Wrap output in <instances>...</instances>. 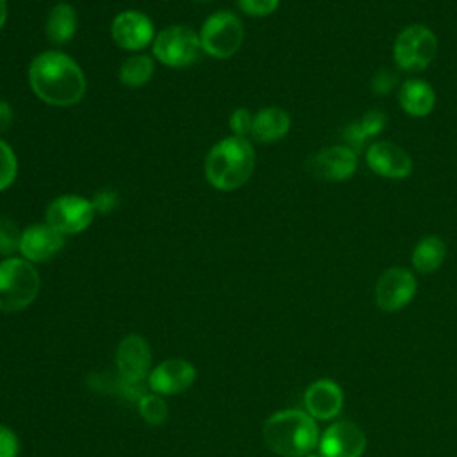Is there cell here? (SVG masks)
<instances>
[{"label": "cell", "mask_w": 457, "mask_h": 457, "mask_svg": "<svg viewBox=\"0 0 457 457\" xmlns=\"http://www.w3.org/2000/svg\"><path fill=\"white\" fill-rule=\"evenodd\" d=\"M20 227L11 218L0 216V253L5 257H12L14 252H20Z\"/></svg>", "instance_id": "cell-26"}, {"label": "cell", "mask_w": 457, "mask_h": 457, "mask_svg": "<svg viewBox=\"0 0 457 457\" xmlns=\"http://www.w3.org/2000/svg\"><path fill=\"white\" fill-rule=\"evenodd\" d=\"M437 54V37L423 23H412L398 32L393 43V61L403 71L425 70Z\"/></svg>", "instance_id": "cell-6"}, {"label": "cell", "mask_w": 457, "mask_h": 457, "mask_svg": "<svg viewBox=\"0 0 457 457\" xmlns=\"http://www.w3.org/2000/svg\"><path fill=\"white\" fill-rule=\"evenodd\" d=\"M195 377L196 370L189 361L171 357L150 371L148 386L157 395H179L191 387Z\"/></svg>", "instance_id": "cell-15"}, {"label": "cell", "mask_w": 457, "mask_h": 457, "mask_svg": "<svg viewBox=\"0 0 457 457\" xmlns=\"http://www.w3.org/2000/svg\"><path fill=\"white\" fill-rule=\"evenodd\" d=\"M141 418L150 425H161L168 418V405L159 395H145L137 402Z\"/></svg>", "instance_id": "cell-24"}, {"label": "cell", "mask_w": 457, "mask_h": 457, "mask_svg": "<svg viewBox=\"0 0 457 457\" xmlns=\"http://www.w3.org/2000/svg\"><path fill=\"white\" fill-rule=\"evenodd\" d=\"M366 164L378 177L393 180L407 179L414 170L412 157L391 141L371 143L366 150Z\"/></svg>", "instance_id": "cell-12"}, {"label": "cell", "mask_w": 457, "mask_h": 457, "mask_svg": "<svg viewBox=\"0 0 457 457\" xmlns=\"http://www.w3.org/2000/svg\"><path fill=\"white\" fill-rule=\"evenodd\" d=\"M266 446L280 457H305L318 445L314 418L298 409L271 414L262 425Z\"/></svg>", "instance_id": "cell-3"}, {"label": "cell", "mask_w": 457, "mask_h": 457, "mask_svg": "<svg viewBox=\"0 0 457 457\" xmlns=\"http://www.w3.org/2000/svg\"><path fill=\"white\" fill-rule=\"evenodd\" d=\"M305 168L318 180L343 182L357 171V152L348 145L325 146L307 159Z\"/></svg>", "instance_id": "cell-9"}, {"label": "cell", "mask_w": 457, "mask_h": 457, "mask_svg": "<svg viewBox=\"0 0 457 457\" xmlns=\"http://www.w3.org/2000/svg\"><path fill=\"white\" fill-rule=\"evenodd\" d=\"M154 75V59L146 54H134L123 61L118 79L127 87H141Z\"/></svg>", "instance_id": "cell-23"}, {"label": "cell", "mask_w": 457, "mask_h": 457, "mask_svg": "<svg viewBox=\"0 0 457 457\" xmlns=\"http://www.w3.org/2000/svg\"><path fill=\"white\" fill-rule=\"evenodd\" d=\"M418 282L414 273L407 268H389L386 270L375 286V302L384 312H396L403 309L416 295Z\"/></svg>", "instance_id": "cell-10"}, {"label": "cell", "mask_w": 457, "mask_h": 457, "mask_svg": "<svg viewBox=\"0 0 457 457\" xmlns=\"http://www.w3.org/2000/svg\"><path fill=\"white\" fill-rule=\"evenodd\" d=\"M120 202V196H118V191L112 189V187H102L98 189L93 198H91V204H93V209L95 212H100V214H107V212H112L116 209Z\"/></svg>", "instance_id": "cell-29"}, {"label": "cell", "mask_w": 457, "mask_h": 457, "mask_svg": "<svg viewBox=\"0 0 457 457\" xmlns=\"http://www.w3.org/2000/svg\"><path fill=\"white\" fill-rule=\"evenodd\" d=\"M79 27L77 11L68 2L55 4L45 21V34L54 45H66L73 39Z\"/></svg>", "instance_id": "cell-20"}, {"label": "cell", "mask_w": 457, "mask_h": 457, "mask_svg": "<svg viewBox=\"0 0 457 457\" xmlns=\"http://www.w3.org/2000/svg\"><path fill=\"white\" fill-rule=\"evenodd\" d=\"M202 50L214 59L232 57L243 45L245 27L232 11H216L209 14L198 32Z\"/></svg>", "instance_id": "cell-5"}, {"label": "cell", "mask_w": 457, "mask_h": 457, "mask_svg": "<svg viewBox=\"0 0 457 457\" xmlns=\"http://www.w3.org/2000/svg\"><path fill=\"white\" fill-rule=\"evenodd\" d=\"M95 218L91 200L80 195H61L54 198L45 211V221L62 236L84 232Z\"/></svg>", "instance_id": "cell-8"}, {"label": "cell", "mask_w": 457, "mask_h": 457, "mask_svg": "<svg viewBox=\"0 0 457 457\" xmlns=\"http://www.w3.org/2000/svg\"><path fill=\"white\" fill-rule=\"evenodd\" d=\"M446 257V245L445 241L436 236H425L421 237L416 246L412 248V255H411V262L414 266L416 271L420 273H432L436 271L443 261Z\"/></svg>", "instance_id": "cell-21"}, {"label": "cell", "mask_w": 457, "mask_h": 457, "mask_svg": "<svg viewBox=\"0 0 457 457\" xmlns=\"http://www.w3.org/2000/svg\"><path fill=\"white\" fill-rule=\"evenodd\" d=\"M303 403L307 414H311L312 418L332 420L343 409V391L334 380L321 378L307 387L303 395Z\"/></svg>", "instance_id": "cell-17"}, {"label": "cell", "mask_w": 457, "mask_h": 457, "mask_svg": "<svg viewBox=\"0 0 457 457\" xmlns=\"http://www.w3.org/2000/svg\"><path fill=\"white\" fill-rule=\"evenodd\" d=\"M280 0H237V7L253 18H264L278 9Z\"/></svg>", "instance_id": "cell-27"}, {"label": "cell", "mask_w": 457, "mask_h": 457, "mask_svg": "<svg viewBox=\"0 0 457 457\" xmlns=\"http://www.w3.org/2000/svg\"><path fill=\"white\" fill-rule=\"evenodd\" d=\"M255 166V152L246 137L227 136L205 155V180L218 191H234L248 182Z\"/></svg>", "instance_id": "cell-2"}, {"label": "cell", "mask_w": 457, "mask_h": 457, "mask_svg": "<svg viewBox=\"0 0 457 457\" xmlns=\"http://www.w3.org/2000/svg\"><path fill=\"white\" fill-rule=\"evenodd\" d=\"M12 121H14L12 107L5 100H0V136L11 129Z\"/></svg>", "instance_id": "cell-32"}, {"label": "cell", "mask_w": 457, "mask_h": 457, "mask_svg": "<svg viewBox=\"0 0 457 457\" xmlns=\"http://www.w3.org/2000/svg\"><path fill=\"white\" fill-rule=\"evenodd\" d=\"M291 129L289 114L277 105L262 107L253 114L252 136L261 143H275L282 139Z\"/></svg>", "instance_id": "cell-19"}, {"label": "cell", "mask_w": 457, "mask_h": 457, "mask_svg": "<svg viewBox=\"0 0 457 457\" xmlns=\"http://www.w3.org/2000/svg\"><path fill=\"white\" fill-rule=\"evenodd\" d=\"M195 2H198V4H207V2H212V0H195Z\"/></svg>", "instance_id": "cell-34"}, {"label": "cell", "mask_w": 457, "mask_h": 457, "mask_svg": "<svg viewBox=\"0 0 457 457\" xmlns=\"http://www.w3.org/2000/svg\"><path fill=\"white\" fill-rule=\"evenodd\" d=\"M111 36L120 48L127 52H139L154 43L155 29L145 12L129 9L112 18Z\"/></svg>", "instance_id": "cell-11"}, {"label": "cell", "mask_w": 457, "mask_h": 457, "mask_svg": "<svg viewBox=\"0 0 457 457\" xmlns=\"http://www.w3.org/2000/svg\"><path fill=\"white\" fill-rule=\"evenodd\" d=\"M252 125H253V114L248 109L237 107L236 111H232L230 118H228V129H230L232 136L245 137V136L252 134Z\"/></svg>", "instance_id": "cell-28"}, {"label": "cell", "mask_w": 457, "mask_h": 457, "mask_svg": "<svg viewBox=\"0 0 457 457\" xmlns=\"http://www.w3.org/2000/svg\"><path fill=\"white\" fill-rule=\"evenodd\" d=\"M396 84V75L391 73L389 70H378L371 80V87L375 89L377 95H384L391 91Z\"/></svg>", "instance_id": "cell-31"}, {"label": "cell", "mask_w": 457, "mask_h": 457, "mask_svg": "<svg viewBox=\"0 0 457 457\" xmlns=\"http://www.w3.org/2000/svg\"><path fill=\"white\" fill-rule=\"evenodd\" d=\"M154 57L168 68H187L202 55L198 32L186 25H170L155 34L152 43Z\"/></svg>", "instance_id": "cell-7"}, {"label": "cell", "mask_w": 457, "mask_h": 457, "mask_svg": "<svg viewBox=\"0 0 457 457\" xmlns=\"http://www.w3.org/2000/svg\"><path fill=\"white\" fill-rule=\"evenodd\" d=\"M305 457H318V455H311V453H309V455H305Z\"/></svg>", "instance_id": "cell-35"}, {"label": "cell", "mask_w": 457, "mask_h": 457, "mask_svg": "<svg viewBox=\"0 0 457 457\" xmlns=\"http://www.w3.org/2000/svg\"><path fill=\"white\" fill-rule=\"evenodd\" d=\"M39 273L23 257H5L0 262V311L18 312L27 309L39 293Z\"/></svg>", "instance_id": "cell-4"}, {"label": "cell", "mask_w": 457, "mask_h": 457, "mask_svg": "<svg viewBox=\"0 0 457 457\" xmlns=\"http://www.w3.org/2000/svg\"><path fill=\"white\" fill-rule=\"evenodd\" d=\"M18 175V159L12 146L0 137V191L7 189Z\"/></svg>", "instance_id": "cell-25"}, {"label": "cell", "mask_w": 457, "mask_h": 457, "mask_svg": "<svg viewBox=\"0 0 457 457\" xmlns=\"http://www.w3.org/2000/svg\"><path fill=\"white\" fill-rule=\"evenodd\" d=\"M20 441L18 436L5 425L0 423V457H18Z\"/></svg>", "instance_id": "cell-30"}, {"label": "cell", "mask_w": 457, "mask_h": 457, "mask_svg": "<svg viewBox=\"0 0 457 457\" xmlns=\"http://www.w3.org/2000/svg\"><path fill=\"white\" fill-rule=\"evenodd\" d=\"M386 123H387V118L384 112L368 111L359 121H353L345 129V139H346L348 146L357 152L368 137L382 132Z\"/></svg>", "instance_id": "cell-22"}, {"label": "cell", "mask_w": 457, "mask_h": 457, "mask_svg": "<svg viewBox=\"0 0 457 457\" xmlns=\"http://www.w3.org/2000/svg\"><path fill=\"white\" fill-rule=\"evenodd\" d=\"M29 86L45 104L71 107L86 95V77L79 62L64 52L45 50L29 66Z\"/></svg>", "instance_id": "cell-1"}, {"label": "cell", "mask_w": 457, "mask_h": 457, "mask_svg": "<svg viewBox=\"0 0 457 457\" xmlns=\"http://www.w3.org/2000/svg\"><path fill=\"white\" fill-rule=\"evenodd\" d=\"M398 102L407 114L423 118L430 114L436 105V91L423 79H407L400 84Z\"/></svg>", "instance_id": "cell-18"}, {"label": "cell", "mask_w": 457, "mask_h": 457, "mask_svg": "<svg viewBox=\"0 0 457 457\" xmlns=\"http://www.w3.org/2000/svg\"><path fill=\"white\" fill-rule=\"evenodd\" d=\"M7 21V0H0V30Z\"/></svg>", "instance_id": "cell-33"}, {"label": "cell", "mask_w": 457, "mask_h": 457, "mask_svg": "<svg viewBox=\"0 0 457 457\" xmlns=\"http://www.w3.org/2000/svg\"><path fill=\"white\" fill-rule=\"evenodd\" d=\"M320 450L323 457H361L366 450V436L352 421H336L323 432Z\"/></svg>", "instance_id": "cell-14"}, {"label": "cell", "mask_w": 457, "mask_h": 457, "mask_svg": "<svg viewBox=\"0 0 457 457\" xmlns=\"http://www.w3.org/2000/svg\"><path fill=\"white\" fill-rule=\"evenodd\" d=\"M64 245V236L45 223H32L21 230L20 253L29 262H45L52 259Z\"/></svg>", "instance_id": "cell-16"}, {"label": "cell", "mask_w": 457, "mask_h": 457, "mask_svg": "<svg viewBox=\"0 0 457 457\" xmlns=\"http://www.w3.org/2000/svg\"><path fill=\"white\" fill-rule=\"evenodd\" d=\"M152 350L145 337L130 334L123 337L116 348V370L121 378L132 384H141L150 375Z\"/></svg>", "instance_id": "cell-13"}]
</instances>
